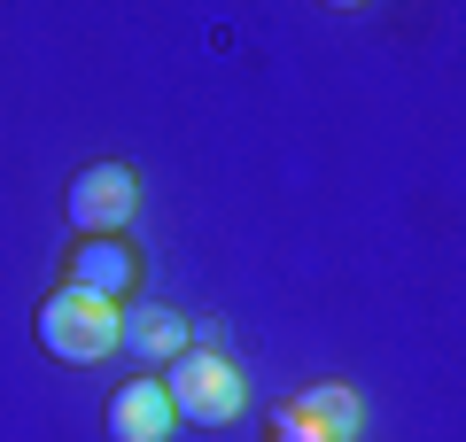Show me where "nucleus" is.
I'll return each instance as SVG.
<instances>
[{
  "label": "nucleus",
  "instance_id": "nucleus-1",
  "mask_svg": "<svg viewBox=\"0 0 466 442\" xmlns=\"http://www.w3.org/2000/svg\"><path fill=\"white\" fill-rule=\"evenodd\" d=\"M164 396H171V419H179V427H233L241 404H249L233 357H218V349H187V357H171L164 365Z\"/></svg>",
  "mask_w": 466,
  "mask_h": 442
},
{
  "label": "nucleus",
  "instance_id": "nucleus-2",
  "mask_svg": "<svg viewBox=\"0 0 466 442\" xmlns=\"http://www.w3.org/2000/svg\"><path fill=\"white\" fill-rule=\"evenodd\" d=\"M39 349L55 365H101L116 357V303H94L78 287H55L39 303Z\"/></svg>",
  "mask_w": 466,
  "mask_h": 442
},
{
  "label": "nucleus",
  "instance_id": "nucleus-3",
  "mask_svg": "<svg viewBox=\"0 0 466 442\" xmlns=\"http://www.w3.org/2000/svg\"><path fill=\"white\" fill-rule=\"evenodd\" d=\"M63 287L94 295V303H133L140 295V248L125 233H86L63 264Z\"/></svg>",
  "mask_w": 466,
  "mask_h": 442
},
{
  "label": "nucleus",
  "instance_id": "nucleus-4",
  "mask_svg": "<svg viewBox=\"0 0 466 442\" xmlns=\"http://www.w3.org/2000/svg\"><path fill=\"white\" fill-rule=\"evenodd\" d=\"M63 210H70V226H78V233H125L140 217V179L125 164H86L78 179H70Z\"/></svg>",
  "mask_w": 466,
  "mask_h": 442
},
{
  "label": "nucleus",
  "instance_id": "nucleus-5",
  "mask_svg": "<svg viewBox=\"0 0 466 442\" xmlns=\"http://www.w3.org/2000/svg\"><path fill=\"white\" fill-rule=\"evenodd\" d=\"M116 349H133L140 365H171V357H187V318L179 311H164L156 295H133V303H116Z\"/></svg>",
  "mask_w": 466,
  "mask_h": 442
},
{
  "label": "nucleus",
  "instance_id": "nucleus-6",
  "mask_svg": "<svg viewBox=\"0 0 466 442\" xmlns=\"http://www.w3.org/2000/svg\"><path fill=\"white\" fill-rule=\"evenodd\" d=\"M171 396H164V380L156 373H140V380H125V388L109 396V442H171Z\"/></svg>",
  "mask_w": 466,
  "mask_h": 442
},
{
  "label": "nucleus",
  "instance_id": "nucleus-7",
  "mask_svg": "<svg viewBox=\"0 0 466 442\" xmlns=\"http://www.w3.org/2000/svg\"><path fill=\"white\" fill-rule=\"evenodd\" d=\"M288 411H296L303 427H319L327 442H358V427H366V404H358V388H342V380H319V388H303Z\"/></svg>",
  "mask_w": 466,
  "mask_h": 442
},
{
  "label": "nucleus",
  "instance_id": "nucleus-8",
  "mask_svg": "<svg viewBox=\"0 0 466 442\" xmlns=\"http://www.w3.org/2000/svg\"><path fill=\"white\" fill-rule=\"evenodd\" d=\"M272 442H327V435H319V427H303L296 411L280 404V411H272Z\"/></svg>",
  "mask_w": 466,
  "mask_h": 442
}]
</instances>
